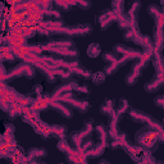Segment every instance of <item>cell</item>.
Listing matches in <instances>:
<instances>
[{"label":"cell","mask_w":164,"mask_h":164,"mask_svg":"<svg viewBox=\"0 0 164 164\" xmlns=\"http://www.w3.org/2000/svg\"><path fill=\"white\" fill-rule=\"evenodd\" d=\"M99 53H100L99 45L92 44V45L89 46V55H90V56H96V55H99Z\"/></svg>","instance_id":"obj_1"},{"label":"cell","mask_w":164,"mask_h":164,"mask_svg":"<svg viewBox=\"0 0 164 164\" xmlns=\"http://www.w3.org/2000/svg\"><path fill=\"white\" fill-rule=\"evenodd\" d=\"M104 78H105V76H104V73L103 72H98V73H95V75H92V81L95 83L103 82L104 81Z\"/></svg>","instance_id":"obj_2"},{"label":"cell","mask_w":164,"mask_h":164,"mask_svg":"<svg viewBox=\"0 0 164 164\" xmlns=\"http://www.w3.org/2000/svg\"><path fill=\"white\" fill-rule=\"evenodd\" d=\"M58 148H59V150H62V151H65V153L71 151V148H69V145L65 141H59Z\"/></svg>","instance_id":"obj_3"},{"label":"cell","mask_w":164,"mask_h":164,"mask_svg":"<svg viewBox=\"0 0 164 164\" xmlns=\"http://www.w3.org/2000/svg\"><path fill=\"white\" fill-rule=\"evenodd\" d=\"M127 108H128V103H127L126 100H123V101L119 104V109H118V112H117V114H118V115H119V114H122L123 112H126V109H127Z\"/></svg>","instance_id":"obj_4"}]
</instances>
